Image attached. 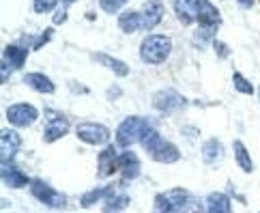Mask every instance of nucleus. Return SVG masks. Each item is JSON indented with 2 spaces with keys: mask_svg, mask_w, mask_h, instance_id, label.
<instances>
[{
  "mask_svg": "<svg viewBox=\"0 0 260 213\" xmlns=\"http://www.w3.org/2000/svg\"><path fill=\"white\" fill-rule=\"evenodd\" d=\"M140 144L144 146V151L151 155L153 162H159V164H176L181 160V151L168 140H164L159 136L157 129H148L144 134V138L140 140Z\"/></svg>",
  "mask_w": 260,
  "mask_h": 213,
  "instance_id": "nucleus-1",
  "label": "nucleus"
},
{
  "mask_svg": "<svg viewBox=\"0 0 260 213\" xmlns=\"http://www.w3.org/2000/svg\"><path fill=\"white\" fill-rule=\"evenodd\" d=\"M172 52V39L168 35H148L140 43V58L146 65H161Z\"/></svg>",
  "mask_w": 260,
  "mask_h": 213,
  "instance_id": "nucleus-2",
  "label": "nucleus"
},
{
  "mask_svg": "<svg viewBox=\"0 0 260 213\" xmlns=\"http://www.w3.org/2000/svg\"><path fill=\"white\" fill-rule=\"evenodd\" d=\"M191 207V194L183 188H172L155 196L153 213H187Z\"/></svg>",
  "mask_w": 260,
  "mask_h": 213,
  "instance_id": "nucleus-3",
  "label": "nucleus"
},
{
  "mask_svg": "<svg viewBox=\"0 0 260 213\" xmlns=\"http://www.w3.org/2000/svg\"><path fill=\"white\" fill-rule=\"evenodd\" d=\"M148 129H151V123H148L146 118H142V116H127L116 129V144L123 146V149H127V146H132L134 142H140Z\"/></svg>",
  "mask_w": 260,
  "mask_h": 213,
  "instance_id": "nucleus-4",
  "label": "nucleus"
},
{
  "mask_svg": "<svg viewBox=\"0 0 260 213\" xmlns=\"http://www.w3.org/2000/svg\"><path fill=\"white\" fill-rule=\"evenodd\" d=\"M30 194L39 202H43L45 207H52V209H62L64 205H67V196H62L60 192H56L43 179H32L30 181Z\"/></svg>",
  "mask_w": 260,
  "mask_h": 213,
  "instance_id": "nucleus-5",
  "label": "nucleus"
},
{
  "mask_svg": "<svg viewBox=\"0 0 260 213\" xmlns=\"http://www.w3.org/2000/svg\"><path fill=\"white\" fill-rule=\"evenodd\" d=\"M5 114H7V121L13 127H28L39 118V110L32 104H28V101H20V104L9 106Z\"/></svg>",
  "mask_w": 260,
  "mask_h": 213,
  "instance_id": "nucleus-6",
  "label": "nucleus"
},
{
  "mask_svg": "<svg viewBox=\"0 0 260 213\" xmlns=\"http://www.w3.org/2000/svg\"><path fill=\"white\" fill-rule=\"evenodd\" d=\"M185 106H187V99H185L183 95H179L176 90H172V88H164V90L153 95V108L159 110V112H164V114L179 112V110H183Z\"/></svg>",
  "mask_w": 260,
  "mask_h": 213,
  "instance_id": "nucleus-7",
  "label": "nucleus"
},
{
  "mask_svg": "<svg viewBox=\"0 0 260 213\" xmlns=\"http://www.w3.org/2000/svg\"><path fill=\"white\" fill-rule=\"evenodd\" d=\"M76 136L78 140L92 144V146H101V144H108L110 142V129L106 125H99V123H80L76 127Z\"/></svg>",
  "mask_w": 260,
  "mask_h": 213,
  "instance_id": "nucleus-8",
  "label": "nucleus"
},
{
  "mask_svg": "<svg viewBox=\"0 0 260 213\" xmlns=\"http://www.w3.org/2000/svg\"><path fill=\"white\" fill-rule=\"evenodd\" d=\"M140 13H142V26H144L142 31L153 33L164 20L166 7H164L161 0H148V3H144V7L140 9Z\"/></svg>",
  "mask_w": 260,
  "mask_h": 213,
  "instance_id": "nucleus-9",
  "label": "nucleus"
},
{
  "mask_svg": "<svg viewBox=\"0 0 260 213\" xmlns=\"http://www.w3.org/2000/svg\"><path fill=\"white\" fill-rule=\"evenodd\" d=\"M20 146H22V136L15 129H3L0 132V157H3V162H13Z\"/></svg>",
  "mask_w": 260,
  "mask_h": 213,
  "instance_id": "nucleus-10",
  "label": "nucleus"
},
{
  "mask_svg": "<svg viewBox=\"0 0 260 213\" xmlns=\"http://www.w3.org/2000/svg\"><path fill=\"white\" fill-rule=\"evenodd\" d=\"M118 170V155L114 144H106V149L97 157V174L99 177H110Z\"/></svg>",
  "mask_w": 260,
  "mask_h": 213,
  "instance_id": "nucleus-11",
  "label": "nucleus"
},
{
  "mask_svg": "<svg viewBox=\"0 0 260 213\" xmlns=\"http://www.w3.org/2000/svg\"><path fill=\"white\" fill-rule=\"evenodd\" d=\"M172 11L179 17V22L185 26H191L193 22H198L196 0H172Z\"/></svg>",
  "mask_w": 260,
  "mask_h": 213,
  "instance_id": "nucleus-12",
  "label": "nucleus"
},
{
  "mask_svg": "<svg viewBox=\"0 0 260 213\" xmlns=\"http://www.w3.org/2000/svg\"><path fill=\"white\" fill-rule=\"evenodd\" d=\"M196 9H198V22L200 26H217L221 24V15L217 11V7L211 0H196Z\"/></svg>",
  "mask_w": 260,
  "mask_h": 213,
  "instance_id": "nucleus-13",
  "label": "nucleus"
},
{
  "mask_svg": "<svg viewBox=\"0 0 260 213\" xmlns=\"http://www.w3.org/2000/svg\"><path fill=\"white\" fill-rule=\"evenodd\" d=\"M69 134V121L64 116L56 114L54 118H50L48 125H45V132H43V140L45 142H56L60 138H64Z\"/></svg>",
  "mask_w": 260,
  "mask_h": 213,
  "instance_id": "nucleus-14",
  "label": "nucleus"
},
{
  "mask_svg": "<svg viewBox=\"0 0 260 213\" xmlns=\"http://www.w3.org/2000/svg\"><path fill=\"white\" fill-rule=\"evenodd\" d=\"M3 181L9 188H24V185H30V179L17 168L15 162H3Z\"/></svg>",
  "mask_w": 260,
  "mask_h": 213,
  "instance_id": "nucleus-15",
  "label": "nucleus"
},
{
  "mask_svg": "<svg viewBox=\"0 0 260 213\" xmlns=\"http://www.w3.org/2000/svg\"><path fill=\"white\" fill-rule=\"evenodd\" d=\"M118 170L123 179H136L140 174V160L134 151H125L118 155Z\"/></svg>",
  "mask_w": 260,
  "mask_h": 213,
  "instance_id": "nucleus-16",
  "label": "nucleus"
},
{
  "mask_svg": "<svg viewBox=\"0 0 260 213\" xmlns=\"http://www.w3.org/2000/svg\"><path fill=\"white\" fill-rule=\"evenodd\" d=\"M24 84L30 86L37 93H43V95H52V93L56 90L54 82L48 76H43V73H26V76H24Z\"/></svg>",
  "mask_w": 260,
  "mask_h": 213,
  "instance_id": "nucleus-17",
  "label": "nucleus"
},
{
  "mask_svg": "<svg viewBox=\"0 0 260 213\" xmlns=\"http://www.w3.org/2000/svg\"><path fill=\"white\" fill-rule=\"evenodd\" d=\"M3 58H7L9 63H11L13 69H20V67H24L26 58H28V48L22 45V43H9L5 48V52H3Z\"/></svg>",
  "mask_w": 260,
  "mask_h": 213,
  "instance_id": "nucleus-18",
  "label": "nucleus"
},
{
  "mask_svg": "<svg viewBox=\"0 0 260 213\" xmlns=\"http://www.w3.org/2000/svg\"><path fill=\"white\" fill-rule=\"evenodd\" d=\"M118 28L123 31L125 35H134L136 31L144 28L142 26V13L140 11H123L118 15Z\"/></svg>",
  "mask_w": 260,
  "mask_h": 213,
  "instance_id": "nucleus-19",
  "label": "nucleus"
},
{
  "mask_svg": "<svg viewBox=\"0 0 260 213\" xmlns=\"http://www.w3.org/2000/svg\"><path fill=\"white\" fill-rule=\"evenodd\" d=\"M92 60H97V63H101L104 67H108L112 73H116L118 78H125V76H129V65L127 63H123V60H118V58H114V56H110V54H92Z\"/></svg>",
  "mask_w": 260,
  "mask_h": 213,
  "instance_id": "nucleus-20",
  "label": "nucleus"
},
{
  "mask_svg": "<svg viewBox=\"0 0 260 213\" xmlns=\"http://www.w3.org/2000/svg\"><path fill=\"white\" fill-rule=\"evenodd\" d=\"M204 213H232L230 209V198L224 192H213L207 196V209Z\"/></svg>",
  "mask_w": 260,
  "mask_h": 213,
  "instance_id": "nucleus-21",
  "label": "nucleus"
},
{
  "mask_svg": "<svg viewBox=\"0 0 260 213\" xmlns=\"http://www.w3.org/2000/svg\"><path fill=\"white\" fill-rule=\"evenodd\" d=\"M232 151H235V162L241 170H243L245 174H249L254 170V162H252V155H249V151L245 149V144L241 140H235L232 142Z\"/></svg>",
  "mask_w": 260,
  "mask_h": 213,
  "instance_id": "nucleus-22",
  "label": "nucleus"
},
{
  "mask_svg": "<svg viewBox=\"0 0 260 213\" xmlns=\"http://www.w3.org/2000/svg\"><path fill=\"white\" fill-rule=\"evenodd\" d=\"M221 155H224V144H221L217 138H209V140L202 144V160H204V164H215Z\"/></svg>",
  "mask_w": 260,
  "mask_h": 213,
  "instance_id": "nucleus-23",
  "label": "nucleus"
},
{
  "mask_svg": "<svg viewBox=\"0 0 260 213\" xmlns=\"http://www.w3.org/2000/svg\"><path fill=\"white\" fill-rule=\"evenodd\" d=\"M112 194H114V185H104V188H95V190L88 192V194H82L80 205H82V207H92V205H97L101 198H110Z\"/></svg>",
  "mask_w": 260,
  "mask_h": 213,
  "instance_id": "nucleus-24",
  "label": "nucleus"
},
{
  "mask_svg": "<svg viewBox=\"0 0 260 213\" xmlns=\"http://www.w3.org/2000/svg\"><path fill=\"white\" fill-rule=\"evenodd\" d=\"M127 205H129V196H127V194H118V196H114V194H112V196L106 200L104 211L106 213H116V211H123Z\"/></svg>",
  "mask_w": 260,
  "mask_h": 213,
  "instance_id": "nucleus-25",
  "label": "nucleus"
},
{
  "mask_svg": "<svg viewBox=\"0 0 260 213\" xmlns=\"http://www.w3.org/2000/svg\"><path fill=\"white\" fill-rule=\"evenodd\" d=\"M232 84H235V88L239 90V93H243V95H254V84L249 82L245 76H241L239 71H235L232 73Z\"/></svg>",
  "mask_w": 260,
  "mask_h": 213,
  "instance_id": "nucleus-26",
  "label": "nucleus"
},
{
  "mask_svg": "<svg viewBox=\"0 0 260 213\" xmlns=\"http://www.w3.org/2000/svg\"><path fill=\"white\" fill-rule=\"evenodd\" d=\"M127 3L129 0H99V7H101V11H106L110 15H116Z\"/></svg>",
  "mask_w": 260,
  "mask_h": 213,
  "instance_id": "nucleus-27",
  "label": "nucleus"
},
{
  "mask_svg": "<svg viewBox=\"0 0 260 213\" xmlns=\"http://www.w3.org/2000/svg\"><path fill=\"white\" fill-rule=\"evenodd\" d=\"M58 7V0H32L35 13H50Z\"/></svg>",
  "mask_w": 260,
  "mask_h": 213,
  "instance_id": "nucleus-28",
  "label": "nucleus"
},
{
  "mask_svg": "<svg viewBox=\"0 0 260 213\" xmlns=\"http://www.w3.org/2000/svg\"><path fill=\"white\" fill-rule=\"evenodd\" d=\"M52 35H54V31H52V28H45V31H43V35H41V39L32 43V50H41L43 45L52 39Z\"/></svg>",
  "mask_w": 260,
  "mask_h": 213,
  "instance_id": "nucleus-29",
  "label": "nucleus"
},
{
  "mask_svg": "<svg viewBox=\"0 0 260 213\" xmlns=\"http://www.w3.org/2000/svg\"><path fill=\"white\" fill-rule=\"evenodd\" d=\"M213 45H215V50H217V56L219 58H228L230 56V48H228V45L226 43H221V41H213Z\"/></svg>",
  "mask_w": 260,
  "mask_h": 213,
  "instance_id": "nucleus-30",
  "label": "nucleus"
},
{
  "mask_svg": "<svg viewBox=\"0 0 260 213\" xmlns=\"http://www.w3.org/2000/svg\"><path fill=\"white\" fill-rule=\"evenodd\" d=\"M0 71H3V76H0V80H3V84L9 80V73L13 71V67H11V63H9L7 58H3V65H0Z\"/></svg>",
  "mask_w": 260,
  "mask_h": 213,
  "instance_id": "nucleus-31",
  "label": "nucleus"
},
{
  "mask_svg": "<svg viewBox=\"0 0 260 213\" xmlns=\"http://www.w3.org/2000/svg\"><path fill=\"white\" fill-rule=\"evenodd\" d=\"M64 20H67V11L62 9V11H58V13H56V17H54V24H62Z\"/></svg>",
  "mask_w": 260,
  "mask_h": 213,
  "instance_id": "nucleus-32",
  "label": "nucleus"
},
{
  "mask_svg": "<svg viewBox=\"0 0 260 213\" xmlns=\"http://www.w3.org/2000/svg\"><path fill=\"white\" fill-rule=\"evenodd\" d=\"M239 5L243 9H252L254 7V0H239Z\"/></svg>",
  "mask_w": 260,
  "mask_h": 213,
  "instance_id": "nucleus-33",
  "label": "nucleus"
},
{
  "mask_svg": "<svg viewBox=\"0 0 260 213\" xmlns=\"http://www.w3.org/2000/svg\"><path fill=\"white\" fill-rule=\"evenodd\" d=\"M60 3H62L64 7H69V5H73V3H78V0H60Z\"/></svg>",
  "mask_w": 260,
  "mask_h": 213,
  "instance_id": "nucleus-34",
  "label": "nucleus"
},
{
  "mask_svg": "<svg viewBox=\"0 0 260 213\" xmlns=\"http://www.w3.org/2000/svg\"><path fill=\"white\" fill-rule=\"evenodd\" d=\"M258 97H260V88H258Z\"/></svg>",
  "mask_w": 260,
  "mask_h": 213,
  "instance_id": "nucleus-35",
  "label": "nucleus"
}]
</instances>
